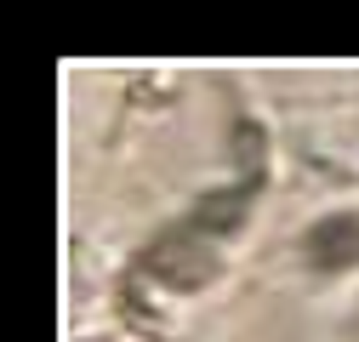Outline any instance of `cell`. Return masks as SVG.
<instances>
[{
	"instance_id": "6da1fadb",
	"label": "cell",
	"mask_w": 359,
	"mask_h": 342,
	"mask_svg": "<svg viewBox=\"0 0 359 342\" xmlns=\"http://www.w3.org/2000/svg\"><path fill=\"white\" fill-rule=\"evenodd\" d=\"M143 268H149L154 280H165V285H183V291H194V285H205V280L217 274V251L205 245V234H194V228L183 223L177 234H165L160 245H149Z\"/></svg>"
},
{
	"instance_id": "7a4b0ae2",
	"label": "cell",
	"mask_w": 359,
	"mask_h": 342,
	"mask_svg": "<svg viewBox=\"0 0 359 342\" xmlns=\"http://www.w3.org/2000/svg\"><path fill=\"white\" fill-rule=\"evenodd\" d=\"M302 251H308V263L320 268V274L353 268L359 263V217H325V223H313L308 240H302Z\"/></svg>"
},
{
	"instance_id": "3957f363",
	"label": "cell",
	"mask_w": 359,
	"mask_h": 342,
	"mask_svg": "<svg viewBox=\"0 0 359 342\" xmlns=\"http://www.w3.org/2000/svg\"><path fill=\"white\" fill-rule=\"evenodd\" d=\"M245 200H251V189H234V194H211V200H200V205H194V217H189V228H194V234H229V228H240V223H245Z\"/></svg>"
}]
</instances>
